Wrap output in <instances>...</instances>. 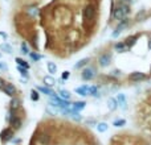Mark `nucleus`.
Returning <instances> with one entry per match:
<instances>
[{
  "label": "nucleus",
  "instance_id": "obj_32",
  "mask_svg": "<svg viewBox=\"0 0 151 145\" xmlns=\"http://www.w3.org/2000/svg\"><path fill=\"white\" fill-rule=\"evenodd\" d=\"M47 112H48L49 115H56V114H57V109H56V108H52V107H48V108H47Z\"/></svg>",
  "mask_w": 151,
  "mask_h": 145
},
{
  "label": "nucleus",
  "instance_id": "obj_13",
  "mask_svg": "<svg viewBox=\"0 0 151 145\" xmlns=\"http://www.w3.org/2000/svg\"><path fill=\"white\" fill-rule=\"evenodd\" d=\"M86 107V102H74V103H72V108H73V111H78L80 112L81 109H83Z\"/></svg>",
  "mask_w": 151,
  "mask_h": 145
},
{
  "label": "nucleus",
  "instance_id": "obj_4",
  "mask_svg": "<svg viewBox=\"0 0 151 145\" xmlns=\"http://www.w3.org/2000/svg\"><path fill=\"white\" fill-rule=\"evenodd\" d=\"M94 13H96V9H94L93 5H86L85 9H83V20L90 21L94 17Z\"/></svg>",
  "mask_w": 151,
  "mask_h": 145
},
{
  "label": "nucleus",
  "instance_id": "obj_24",
  "mask_svg": "<svg viewBox=\"0 0 151 145\" xmlns=\"http://www.w3.org/2000/svg\"><path fill=\"white\" fill-rule=\"evenodd\" d=\"M114 48H115V49H117L119 53H125L126 49H127V48H126V45H125V42H118V44H115Z\"/></svg>",
  "mask_w": 151,
  "mask_h": 145
},
{
  "label": "nucleus",
  "instance_id": "obj_12",
  "mask_svg": "<svg viewBox=\"0 0 151 145\" xmlns=\"http://www.w3.org/2000/svg\"><path fill=\"white\" fill-rule=\"evenodd\" d=\"M115 99H117L118 106H119L122 109H125L126 108V104H127V102H126V96L123 95V94H118V96Z\"/></svg>",
  "mask_w": 151,
  "mask_h": 145
},
{
  "label": "nucleus",
  "instance_id": "obj_34",
  "mask_svg": "<svg viewBox=\"0 0 151 145\" xmlns=\"http://www.w3.org/2000/svg\"><path fill=\"white\" fill-rule=\"evenodd\" d=\"M0 69H3V70H7V66H5L4 63H1V62H0Z\"/></svg>",
  "mask_w": 151,
  "mask_h": 145
},
{
  "label": "nucleus",
  "instance_id": "obj_30",
  "mask_svg": "<svg viewBox=\"0 0 151 145\" xmlns=\"http://www.w3.org/2000/svg\"><path fill=\"white\" fill-rule=\"evenodd\" d=\"M31 99L32 100H39V92H37V91H35V90H32L31 91Z\"/></svg>",
  "mask_w": 151,
  "mask_h": 145
},
{
  "label": "nucleus",
  "instance_id": "obj_31",
  "mask_svg": "<svg viewBox=\"0 0 151 145\" xmlns=\"http://www.w3.org/2000/svg\"><path fill=\"white\" fill-rule=\"evenodd\" d=\"M29 57H31L33 61H39V60H41V55L36 54V53H29Z\"/></svg>",
  "mask_w": 151,
  "mask_h": 145
},
{
  "label": "nucleus",
  "instance_id": "obj_8",
  "mask_svg": "<svg viewBox=\"0 0 151 145\" xmlns=\"http://www.w3.org/2000/svg\"><path fill=\"white\" fill-rule=\"evenodd\" d=\"M127 25H129V20H125V18H123V20L119 23V25L117 26V29L113 32V37H118L121 34V32H122V29H125Z\"/></svg>",
  "mask_w": 151,
  "mask_h": 145
},
{
  "label": "nucleus",
  "instance_id": "obj_19",
  "mask_svg": "<svg viewBox=\"0 0 151 145\" xmlns=\"http://www.w3.org/2000/svg\"><path fill=\"white\" fill-rule=\"evenodd\" d=\"M47 68H48V71H49L50 74H56V72H57V65H56L55 62H48Z\"/></svg>",
  "mask_w": 151,
  "mask_h": 145
},
{
  "label": "nucleus",
  "instance_id": "obj_21",
  "mask_svg": "<svg viewBox=\"0 0 151 145\" xmlns=\"http://www.w3.org/2000/svg\"><path fill=\"white\" fill-rule=\"evenodd\" d=\"M88 62H89V58H83V60L78 61V62L76 63V65H74V69H82L83 66L88 65Z\"/></svg>",
  "mask_w": 151,
  "mask_h": 145
},
{
  "label": "nucleus",
  "instance_id": "obj_7",
  "mask_svg": "<svg viewBox=\"0 0 151 145\" xmlns=\"http://www.w3.org/2000/svg\"><path fill=\"white\" fill-rule=\"evenodd\" d=\"M145 78H146V75L141 71H134L129 75V79L133 80V82H139V80H143Z\"/></svg>",
  "mask_w": 151,
  "mask_h": 145
},
{
  "label": "nucleus",
  "instance_id": "obj_17",
  "mask_svg": "<svg viewBox=\"0 0 151 145\" xmlns=\"http://www.w3.org/2000/svg\"><path fill=\"white\" fill-rule=\"evenodd\" d=\"M97 131H98V132H101V133H104V132H106L107 129H109V125H107V123H97Z\"/></svg>",
  "mask_w": 151,
  "mask_h": 145
},
{
  "label": "nucleus",
  "instance_id": "obj_10",
  "mask_svg": "<svg viewBox=\"0 0 151 145\" xmlns=\"http://www.w3.org/2000/svg\"><path fill=\"white\" fill-rule=\"evenodd\" d=\"M39 143L41 145H49V143H50V135L48 132H42L41 135L39 136Z\"/></svg>",
  "mask_w": 151,
  "mask_h": 145
},
{
  "label": "nucleus",
  "instance_id": "obj_20",
  "mask_svg": "<svg viewBox=\"0 0 151 145\" xmlns=\"http://www.w3.org/2000/svg\"><path fill=\"white\" fill-rule=\"evenodd\" d=\"M135 40H137V36H133V37H129V38H126V42H125L126 48H129V49H130V48L137 42Z\"/></svg>",
  "mask_w": 151,
  "mask_h": 145
},
{
  "label": "nucleus",
  "instance_id": "obj_26",
  "mask_svg": "<svg viewBox=\"0 0 151 145\" xmlns=\"http://www.w3.org/2000/svg\"><path fill=\"white\" fill-rule=\"evenodd\" d=\"M0 49H1L3 52L8 53V54H9V53H12V48H11L8 44H3V45H0Z\"/></svg>",
  "mask_w": 151,
  "mask_h": 145
},
{
  "label": "nucleus",
  "instance_id": "obj_16",
  "mask_svg": "<svg viewBox=\"0 0 151 145\" xmlns=\"http://www.w3.org/2000/svg\"><path fill=\"white\" fill-rule=\"evenodd\" d=\"M37 90H39L41 94H45V95H48V96H53V95H55V92H53L49 87H47V86H45V87H44V86H40Z\"/></svg>",
  "mask_w": 151,
  "mask_h": 145
},
{
  "label": "nucleus",
  "instance_id": "obj_5",
  "mask_svg": "<svg viewBox=\"0 0 151 145\" xmlns=\"http://www.w3.org/2000/svg\"><path fill=\"white\" fill-rule=\"evenodd\" d=\"M3 91H4L7 95L9 96H15L16 95V87L12 85V83H4V86H3Z\"/></svg>",
  "mask_w": 151,
  "mask_h": 145
},
{
  "label": "nucleus",
  "instance_id": "obj_28",
  "mask_svg": "<svg viewBox=\"0 0 151 145\" xmlns=\"http://www.w3.org/2000/svg\"><path fill=\"white\" fill-rule=\"evenodd\" d=\"M20 49H21V53H24V54H29V48H28V45L25 44V42H23L21 44V46H20Z\"/></svg>",
  "mask_w": 151,
  "mask_h": 145
},
{
  "label": "nucleus",
  "instance_id": "obj_27",
  "mask_svg": "<svg viewBox=\"0 0 151 145\" xmlns=\"http://www.w3.org/2000/svg\"><path fill=\"white\" fill-rule=\"evenodd\" d=\"M125 124H126V120H125V119L114 120V123H113V125H114V127H123Z\"/></svg>",
  "mask_w": 151,
  "mask_h": 145
},
{
  "label": "nucleus",
  "instance_id": "obj_33",
  "mask_svg": "<svg viewBox=\"0 0 151 145\" xmlns=\"http://www.w3.org/2000/svg\"><path fill=\"white\" fill-rule=\"evenodd\" d=\"M68 78H69V71H64L63 75H61V79H63V80H66Z\"/></svg>",
  "mask_w": 151,
  "mask_h": 145
},
{
  "label": "nucleus",
  "instance_id": "obj_29",
  "mask_svg": "<svg viewBox=\"0 0 151 145\" xmlns=\"http://www.w3.org/2000/svg\"><path fill=\"white\" fill-rule=\"evenodd\" d=\"M17 70L20 71V74L23 75L24 78H28V69H24V68H21V66H17Z\"/></svg>",
  "mask_w": 151,
  "mask_h": 145
},
{
  "label": "nucleus",
  "instance_id": "obj_25",
  "mask_svg": "<svg viewBox=\"0 0 151 145\" xmlns=\"http://www.w3.org/2000/svg\"><path fill=\"white\" fill-rule=\"evenodd\" d=\"M16 62H17V66H21V68H24V69H29L28 63L24 60H21V58H16Z\"/></svg>",
  "mask_w": 151,
  "mask_h": 145
},
{
  "label": "nucleus",
  "instance_id": "obj_1",
  "mask_svg": "<svg viewBox=\"0 0 151 145\" xmlns=\"http://www.w3.org/2000/svg\"><path fill=\"white\" fill-rule=\"evenodd\" d=\"M129 12H130L129 5L127 4H122V5H119L117 9H114V12H113V17L117 18L118 21H122L123 18L129 15Z\"/></svg>",
  "mask_w": 151,
  "mask_h": 145
},
{
  "label": "nucleus",
  "instance_id": "obj_38",
  "mask_svg": "<svg viewBox=\"0 0 151 145\" xmlns=\"http://www.w3.org/2000/svg\"><path fill=\"white\" fill-rule=\"evenodd\" d=\"M0 57H1V54H0Z\"/></svg>",
  "mask_w": 151,
  "mask_h": 145
},
{
  "label": "nucleus",
  "instance_id": "obj_3",
  "mask_svg": "<svg viewBox=\"0 0 151 145\" xmlns=\"http://www.w3.org/2000/svg\"><path fill=\"white\" fill-rule=\"evenodd\" d=\"M83 80H91L94 77H96V70L93 68H85L82 70V74H81Z\"/></svg>",
  "mask_w": 151,
  "mask_h": 145
},
{
  "label": "nucleus",
  "instance_id": "obj_14",
  "mask_svg": "<svg viewBox=\"0 0 151 145\" xmlns=\"http://www.w3.org/2000/svg\"><path fill=\"white\" fill-rule=\"evenodd\" d=\"M118 107V103H117V99L115 98H109L107 99V108L110 111H115Z\"/></svg>",
  "mask_w": 151,
  "mask_h": 145
},
{
  "label": "nucleus",
  "instance_id": "obj_23",
  "mask_svg": "<svg viewBox=\"0 0 151 145\" xmlns=\"http://www.w3.org/2000/svg\"><path fill=\"white\" fill-rule=\"evenodd\" d=\"M60 96L61 99H65V100H69L70 99V92L68 90H60Z\"/></svg>",
  "mask_w": 151,
  "mask_h": 145
},
{
  "label": "nucleus",
  "instance_id": "obj_37",
  "mask_svg": "<svg viewBox=\"0 0 151 145\" xmlns=\"http://www.w3.org/2000/svg\"><path fill=\"white\" fill-rule=\"evenodd\" d=\"M149 48H150V49H151V40H150V41H149Z\"/></svg>",
  "mask_w": 151,
  "mask_h": 145
},
{
  "label": "nucleus",
  "instance_id": "obj_2",
  "mask_svg": "<svg viewBox=\"0 0 151 145\" xmlns=\"http://www.w3.org/2000/svg\"><path fill=\"white\" fill-rule=\"evenodd\" d=\"M13 135H15V129L12 127H8V128H4L0 133V139H1L3 143H7V141L12 140L13 139Z\"/></svg>",
  "mask_w": 151,
  "mask_h": 145
},
{
  "label": "nucleus",
  "instance_id": "obj_6",
  "mask_svg": "<svg viewBox=\"0 0 151 145\" xmlns=\"http://www.w3.org/2000/svg\"><path fill=\"white\" fill-rule=\"evenodd\" d=\"M110 61H111V55L105 53V54H102L101 57H99L98 62H99V66H101V68H106V66L110 65Z\"/></svg>",
  "mask_w": 151,
  "mask_h": 145
},
{
  "label": "nucleus",
  "instance_id": "obj_15",
  "mask_svg": "<svg viewBox=\"0 0 151 145\" xmlns=\"http://www.w3.org/2000/svg\"><path fill=\"white\" fill-rule=\"evenodd\" d=\"M9 107H11V111H17V109L20 108V99L19 98H12Z\"/></svg>",
  "mask_w": 151,
  "mask_h": 145
},
{
  "label": "nucleus",
  "instance_id": "obj_9",
  "mask_svg": "<svg viewBox=\"0 0 151 145\" xmlns=\"http://www.w3.org/2000/svg\"><path fill=\"white\" fill-rule=\"evenodd\" d=\"M76 92L81 96H86V95H90V86L88 85H83L81 87H77L76 88Z\"/></svg>",
  "mask_w": 151,
  "mask_h": 145
},
{
  "label": "nucleus",
  "instance_id": "obj_22",
  "mask_svg": "<svg viewBox=\"0 0 151 145\" xmlns=\"http://www.w3.org/2000/svg\"><path fill=\"white\" fill-rule=\"evenodd\" d=\"M69 116H70L73 120H76V122H81V120H82V116L80 115V112H78V111H73V109H72V112H70V115H69Z\"/></svg>",
  "mask_w": 151,
  "mask_h": 145
},
{
  "label": "nucleus",
  "instance_id": "obj_36",
  "mask_svg": "<svg viewBox=\"0 0 151 145\" xmlns=\"http://www.w3.org/2000/svg\"><path fill=\"white\" fill-rule=\"evenodd\" d=\"M0 36H3V37H7V34H5V33H1V32H0Z\"/></svg>",
  "mask_w": 151,
  "mask_h": 145
},
{
  "label": "nucleus",
  "instance_id": "obj_35",
  "mask_svg": "<svg viewBox=\"0 0 151 145\" xmlns=\"http://www.w3.org/2000/svg\"><path fill=\"white\" fill-rule=\"evenodd\" d=\"M3 86H4V80H3V79H1V78H0V88H1V87H3Z\"/></svg>",
  "mask_w": 151,
  "mask_h": 145
},
{
  "label": "nucleus",
  "instance_id": "obj_18",
  "mask_svg": "<svg viewBox=\"0 0 151 145\" xmlns=\"http://www.w3.org/2000/svg\"><path fill=\"white\" fill-rule=\"evenodd\" d=\"M44 83L47 85V87H52V86L56 83V80H55V78H53V77L47 75V77H44Z\"/></svg>",
  "mask_w": 151,
  "mask_h": 145
},
{
  "label": "nucleus",
  "instance_id": "obj_11",
  "mask_svg": "<svg viewBox=\"0 0 151 145\" xmlns=\"http://www.w3.org/2000/svg\"><path fill=\"white\" fill-rule=\"evenodd\" d=\"M9 124L12 125L13 129H20V128H21V124H23V122H21L20 117L15 116V117H12V119L9 120Z\"/></svg>",
  "mask_w": 151,
  "mask_h": 145
}]
</instances>
